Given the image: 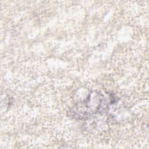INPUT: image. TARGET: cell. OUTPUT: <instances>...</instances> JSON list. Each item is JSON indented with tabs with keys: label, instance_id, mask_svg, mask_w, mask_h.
<instances>
[{
	"label": "cell",
	"instance_id": "obj_1",
	"mask_svg": "<svg viewBox=\"0 0 149 149\" xmlns=\"http://www.w3.org/2000/svg\"><path fill=\"white\" fill-rule=\"evenodd\" d=\"M107 108L108 104L104 95L98 92H92L86 100L76 107L74 112L79 118H85L93 114L102 113Z\"/></svg>",
	"mask_w": 149,
	"mask_h": 149
}]
</instances>
